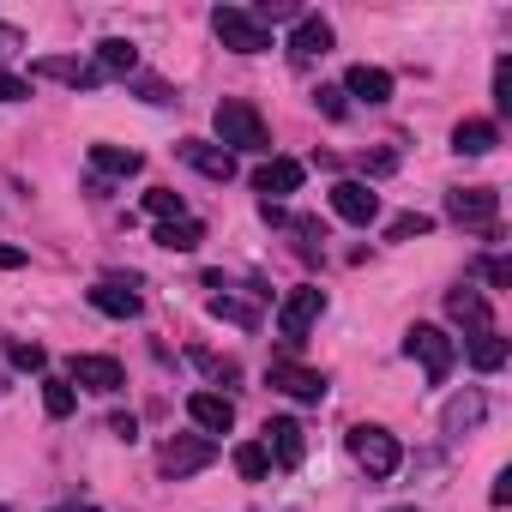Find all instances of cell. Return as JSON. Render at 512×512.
Wrapping results in <instances>:
<instances>
[{
  "instance_id": "cell-1",
  "label": "cell",
  "mask_w": 512,
  "mask_h": 512,
  "mask_svg": "<svg viewBox=\"0 0 512 512\" xmlns=\"http://www.w3.org/2000/svg\"><path fill=\"white\" fill-rule=\"evenodd\" d=\"M211 127H217V145H223L229 157H235V151H247V157H266V151H272V133H266L260 109H253L247 97H223L217 115H211Z\"/></svg>"
},
{
  "instance_id": "cell-2",
  "label": "cell",
  "mask_w": 512,
  "mask_h": 512,
  "mask_svg": "<svg viewBox=\"0 0 512 512\" xmlns=\"http://www.w3.org/2000/svg\"><path fill=\"white\" fill-rule=\"evenodd\" d=\"M344 446H350V458L368 470V482H386L398 464H404V452H398V440L380 428V422H356L350 434H344Z\"/></svg>"
},
{
  "instance_id": "cell-3",
  "label": "cell",
  "mask_w": 512,
  "mask_h": 512,
  "mask_svg": "<svg viewBox=\"0 0 512 512\" xmlns=\"http://www.w3.org/2000/svg\"><path fill=\"white\" fill-rule=\"evenodd\" d=\"M446 217L458 229H482L488 241H500V193L494 187H452L446 193Z\"/></svg>"
},
{
  "instance_id": "cell-4",
  "label": "cell",
  "mask_w": 512,
  "mask_h": 512,
  "mask_svg": "<svg viewBox=\"0 0 512 512\" xmlns=\"http://www.w3.org/2000/svg\"><path fill=\"white\" fill-rule=\"evenodd\" d=\"M404 356L422 362L428 386H446V374H452V362H458V338H446L440 326H410V332H404Z\"/></svg>"
},
{
  "instance_id": "cell-5",
  "label": "cell",
  "mask_w": 512,
  "mask_h": 512,
  "mask_svg": "<svg viewBox=\"0 0 512 512\" xmlns=\"http://www.w3.org/2000/svg\"><path fill=\"white\" fill-rule=\"evenodd\" d=\"M326 314V290L320 284H302V290H290L284 302H278V338L284 344H302L308 332H314V320Z\"/></svg>"
},
{
  "instance_id": "cell-6",
  "label": "cell",
  "mask_w": 512,
  "mask_h": 512,
  "mask_svg": "<svg viewBox=\"0 0 512 512\" xmlns=\"http://www.w3.org/2000/svg\"><path fill=\"white\" fill-rule=\"evenodd\" d=\"M211 458H217V440H211V434H175V440H163V452H157V470H163L169 482H181V476L205 470Z\"/></svg>"
},
{
  "instance_id": "cell-7",
  "label": "cell",
  "mask_w": 512,
  "mask_h": 512,
  "mask_svg": "<svg viewBox=\"0 0 512 512\" xmlns=\"http://www.w3.org/2000/svg\"><path fill=\"white\" fill-rule=\"evenodd\" d=\"M211 31H217L223 49H235V55H266V49H272V31L253 25L247 7H217V13H211Z\"/></svg>"
},
{
  "instance_id": "cell-8",
  "label": "cell",
  "mask_w": 512,
  "mask_h": 512,
  "mask_svg": "<svg viewBox=\"0 0 512 512\" xmlns=\"http://www.w3.org/2000/svg\"><path fill=\"white\" fill-rule=\"evenodd\" d=\"M446 314H452V326H458L464 338H488V332H494V308H488V296L470 290V284L446 290Z\"/></svg>"
},
{
  "instance_id": "cell-9",
  "label": "cell",
  "mask_w": 512,
  "mask_h": 512,
  "mask_svg": "<svg viewBox=\"0 0 512 512\" xmlns=\"http://www.w3.org/2000/svg\"><path fill=\"white\" fill-rule=\"evenodd\" d=\"M266 380H272L278 392H290V398H302V404H320V398L332 392V380H326L320 368H302V362H290V356H278V362L266 368Z\"/></svg>"
},
{
  "instance_id": "cell-10",
  "label": "cell",
  "mask_w": 512,
  "mask_h": 512,
  "mask_svg": "<svg viewBox=\"0 0 512 512\" xmlns=\"http://www.w3.org/2000/svg\"><path fill=\"white\" fill-rule=\"evenodd\" d=\"M31 79H55V85H73V91H97L103 85L97 61H79V55H43V61H31Z\"/></svg>"
},
{
  "instance_id": "cell-11",
  "label": "cell",
  "mask_w": 512,
  "mask_h": 512,
  "mask_svg": "<svg viewBox=\"0 0 512 512\" xmlns=\"http://www.w3.org/2000/svg\"><path fill=\"white\" fill-rule=\"evenodd\" d=\"M260 434H266L260 446H266V458H272L278 470H296V464H302L308 440H302V422H296V416H272V422H266Z\"/></svg>"
},
{
  "instance_id": "cell-12",
  "label": "cell",
  "mask_w": 512,
  "mask_h": 512,
  "mask_svg": "<svg viewBox=\"0 0 512 512\" xmlns=\"http://www.w3.org/2000/svg\"><path fill=\"white\" fill-rule=\"evenodd\" d=\"M175 157H181L187 169H199L205 181H235V157H229L223 145H211V139H181Z\"/></svg>"
},
{
  "instance_id": "cell-13",
  "label": "cell",
  "mask_w": 512,
  "mask_h": 512,
  "mask_svg": "<svg viewBox=\"0 0 512 512\" xmlns=\"http://www.w3.org/2000/svg\"><path fill=\"white\" fill-rule=\"evenodd\" d=\"M284 49H290V61H296V67H308V61L332 55V25H326V19H314V13H302Z\"/></svg>"
},
{
  "instance_id": "cell-14",
  "label": "cell",
  "mask_w": 512,
  "mask_h": 512,
  "mask_svg": "<svg viewBox=\"0 0 512 512\" xmlns=\"http://www.w3.org/2000/svg\"><path fill=\"white\" fill-rule=\"evenodd\" d=\"M332 211H338L344 223H362V229H368V223L380 217V193H374L368 181H338V187H332Z\"/></svg>"
},
{
  "instance_id": "cell-15",
  "label": "cell",
  "mask_w": 512,
  "mask_h": 512,
  "mask_svg": "<svg viewBox=\"0 0 512 512\" xmlns=\"http://www.w3.org/2000/svg\"><path fill=\"white\" fill-rule=\"evenodd\" d=\"M85 296H91V308H97V314H109V320H139V314H145V296H139L133 284H115V278L91 284Z\"/></svg>"
},
{
  "instance_id": "cell-16",
  "label": "cell",
  "mask_w": 512,
  "mask_h": 512,
  "mask_svg": "<svg viewBox=\"0 0 512 512\" xmlns=\"http://www.w3.org/2000/svg\"><path fill=\"white\" fill-rule=\"evenodd\" d=\"M73 386H85V392H121L127 386V368L115 362V356H73Z\"/></svg>"
},
{
  "instance_id": "cell-17",
  "label": "cell",
  "mask_w": 512,
  "mask_h": 512,
  "mask_svg": "<svg viewBox=\"0 0 512 512\" xmlns=\"http://www.w3.org/2000/svg\"><path fill=\"white\" fill-rule=\"evenodd\" d=\"M338 91H344V97H362L368 109H380V103H392V73L362 61V67H350V73H344V85H338Z\"/></svg>"
},
{
  "instance_id": "cell-18",
  "label": "cell",
  "mask_w": 512,
  "mask_h": 512,
  "mask_svg": "<svg viewBox=\"0 0 512 512\" xmlns=\"http://www.w3.org/2000/svg\"><path fill=\"white\" fill-rule=\"evenodd\" d=\"M187 416H193L199 434H229V428H235V404H229L223 392H193V398H187Z\"/></svg>"
},
{
  "instance_id": "cell-19",
  "label": "cell",
  "mask_w": 512,
  "mask_h": 512,
  "mask_svg": "<svg viewBox=\"0 0 512 512\" xmlns=\"http://www.w3.org/2000/svg\"><path fill=\"white\" fill-rule=\"evenodd\" d=\"M253 187L266 193V205H278L284 193H296V187H302V163H296V157H272V163L253 169Z\"/></svg>"
},
{
  "instance_id": "cell-20",
  "label": "cell",
  "mask_w": 512,
  "mask_h": 512,
  "mask_svg": "<svg viewBox=\"0 0 512 512\" xmlns=\"http://www.w3.org/2000/svg\"><path fill=\"white\" fill-rule=\"evenodd\" d=\"M494 145H500V127L482 121V115H470V121L452 127V151H458V157H488Z\"/></svg>"
},
{
  "instance_id": "cell-21",
  "label": "cell",
  "mask_w": 512,
  "mask_h": 512,
  "mask_svg": "<svg viewBox=\"0 0 512 512\" xmlns=\"http://www.w3.org/2000/svg\"><path fill=\"white\" fill-rule=\"evenodd\" d=\"M97 73H103V79H109V73H115V79H139V49H133L127 37H103V43H97Z\"/></svg>"
},
{
  "instance_id": "cell-22",
  "label": "cell",
  "mask_w": 512,
  "mask_h": 512,
  "mask_svg": "<svg viewBox=\"0 0 512 512\" xmlns=\"http://www.w3.org/2000/svg\"><path fill=\"white\" fill-rule=\"evenodd\" d=\"M482 416H488V398H482V392H458V398L440 410V428H446V434H470Z\"/></svg>"
},
{
  "instance_id": "cell-23",
  "label": "cell",
  "mask_w": 512,
  "mask_h": 512,
  "mask_svg": "<svg viewBox=\"0 0 512 512\" xmlns=\"http://www.w3.org/2000/svg\"><path fill=\"white\" fill-rule=\"evenodd\" d=\"M151 241H157V247H169V253H193V247L205 241V229H199V217H169V223H157V229H151Z\"/></svg>"
},
{
  "instance_id": "cell-24",
  "label": "cell",
  "mask_w": 512,
  "mask_h": 512,
  "mask_svg": "<svg viewBox=\"0 0 512 512\" xmlns=\"http://www.w3.org/2000/svg\"><path fill=\"white\" fill-rule=\"evenodd\" d=\"M91 169H97V175H121V181H127V175H139V169H145V157H139V151H127V145H91Z\"/></svg>"
},
{
  "instance_id": "cell-25",
  "label": "cell",
  "mask_w": 512,
  "mask_h": 512,
  "mask_svg": "<svg viewBox=\"0 0 512 512\" xmlns=\"http://www.w3.org/2000/svg\"><path fill=\"white\" fill-rule=\"evenodd\" d=\"M211 314H217V320H229V326H241V332H260V308L241 302V296H229V290H217V296H211Z\"/></svg>"
},
{
  "instance_id": "cell-26",
  "label": "cell",
  "mask_w": 512,
  "mask_h": 512,
  "mask_svg": "<svg viewBox=\"0 0 512 512\" xmlns=\"http://www.w3.org/2000/svg\"><path fill=\"white\" fill-rule=\"evenodd\" d=\"M470 368H482V374L506 368V338H500V332H488V338H470Z\"/></svg>"
},
{
  "instance_id": "cell-27",
  "label": "cell",
  "mask_w": 512,
  "mask_h": 512,
  "mask_svg": "<svg viewBox=\"0 0 512 512\" xmlns=\"http://www.w3.org/2000/svg\"><path fill=\"white\" fill-rule=\"evenodd\" d=\"M235 470H241L247 482H266V470H272L266 446H260V440H241V446H235Z\"/></svg>"
},
{
  "instance_id": "cell-28",
  "label": "cell",
  "mask_w": 512,
  "mask_h": 512,
  "mask_svg": "<svg viewBox=\"0 0 512 512\" xmlns=\"http://www.w3.org/2000/svg\"><path fill=\"white\" fill-rule=\"evenodd\" d=\"M428 229H434L428 211H398V217L386 223V241H416V235H428Z\"/></svg>"
},
{
  "instance_id": "cell-29",
  "label": "cell",
  "mask_w": 512,
  "mask_h": 512,
  "mask_svg": "<svg viewBox=\"0 0 512 512\" xmlns=\"http://www.w3.org/2000/svg\"><path fill=\"white\" fill-rule=\"evenodd\" d=\"M290 19H302V7H296V0H260V7H253V25H260V31H272V25H290Z\"/></svg>"
},
{
  "instance_id": "cell-30",
  "label": "cell",
  "mask_w": 512,
  "mask_h": 512,
  "mask_svg": "<svg viewBox=\"0 0 512 512\" xmlns=\"http://www.w3.org/2000/svg\"><path fill=\"white\" fill-rule=\"evenodd\" d=\"M145 211H151L157 223H169V217H187V199L169 193V187H151V193H145Z\"/></svg>"
},
{
  "instance_id": "cell-31",
  "label": "cell",
  "mask_w": 512,
  "mask_h": 512,
  "mask_svg": "<svg viewBox=\"0 0 512 512\" xmlns=\"http://www.w3.org/2000/svg\"><path fill=\"white\" fill-rule=\"evenodd\" d=\"M73 404H79V398H73V380H43V410H49L55 422L73 416Z\"/></svg>"
},
{
  "instance_id": "cell-32",
  "label": "cell",
  "mask_w": 512,
  "mask_h": 512,
  "mask_svg": "<svg viewBox=\"0 0 512 512\" xmlns=\"http://www.w3.org/2000/svg\"><path fill=\"white\" fill-rule=\"evenodd\" d=\"M187 356H193V362H199V368H205L217 386H235V380H241V368H235L229 356H211V350H187Z\"/></svg>"
},
{
  "instance_id": "cell-33",
  "label": "cell",
  "mask_w": 512,
  "mask_h": 512,
  "mask_svg": "<svg viewBox=\"0 0 512 512\" xmlns=\"http://www.w3.org/2000/svg\"><path fill=\"white\" fill-rule=\"evenodd\" d=\"M7 356H13V368H25V374H43V368H49V350H43V344H7Z\"/></svg>"
},
{
  "instance_id": "cell-34",
  "label": "cell",
  "mask_w": 512,
  "mask_h": 512,
  "mask_svg": "<svg viewBox=\"0 0 512 512\" xmlns=\"http://www.w3.org/2000/svg\"><path fill=\"white\" fill-rule=\"evenodd\" d=\"M494 109H500V115L512 109V61H506V55L494 61Z\"/></svg>"
},
{
  "instance_id": "cell-35",
  "label": "cell",
  "mask_w": 512,
  "mask_h": 512,
  "mask_svg": "<svg viewBox=\"0 0 512 512\" xmlns=\"http://www.w3.org/2000/svg\"><path fill=\"white\" fill-rule=\"evenodd\" d=\"M133 91H139L145 103H157V109H169V103H181V97H175V91H169L163 79H133Z\"/></svg>"
},
{
  "instance_id": "cell-36",
  "label": "cell",
  "mask_w": 512,
  "mask_h": 512,
  "mask_svg": "<svg viewBox=\"0 0 512 512\" xmlns=\"http://www.w3.org/2000/svg\"><path fill=\"white\" fill-rule=\"evenodd\" d=\"M314 103H320L332 121H344V115H350V103H344V91H338V85H320V91H314Z\"/></svg>"
},
{
  "instance_id": "cell-37",
  "label": "cell",
  "mask_w": 512,
  "mask_h": 512,
  "mask_svg": "<svg viewBox=\"0 0 512 512\" xmlns=\"http://www.w3.org/2000/svg\"><path fill=\"white\" fill-rule=\"evenodd\" d=\"M25 97H31V79H19V73L0 67V103H25Z\"/></svg>"
},
{
  "instance_id": "cell-38",
  "label": "cell",
  "mask_w": 512,
  "mask_h": 512,
  "mask_svg": "<svg viewBox=\"0 0 512 512\" xmlns=\"http://www.w3.org/2000/svg\"><path fill=\"white\" fill-rule=\"evenodd\" d=\"M482 278H488L494 290H512V266H506V260H482Z\"/></svg>"
},
{
  "instance_id": "cell-39",
  "label": "cell",
  "mask_w": 512,
  "mask_h": 512,
  "mask_svg": "<svg viewBox=\"0 0 512 512\" xmlns=\"http://www.w3.org/2000/svg\"><path fill=\"white\" fill-rule=\"evenodd\" d=\"M25 266V247H7V241H0V272H19Z\"/></svg>"
},
{
  "instance_id": "cell-40",
  "label": "cell",
  "mask_w": 512,
  "mask_h": 512,
  "mask_svg": "<svg viewBox=\"0 0 512 512\" xmlns=\"http://www.w3.org/2000/svg\"><path fill=\"white\" fill-rule=\"evenodd\" d=\"M109 428H115V434H121V440H127V446H133V440H139V422H133V416H115V422H109Z\"/></svg>"
},
{
  "instance_id": "cell-41",
  "label": "cell",
  "mask_w": 512,
  "mask_h": 512,
  "mask_svg": "<svg viewBox=\"0 0 512 512\" xmlns=\"http://www.w3.org/2000/svg\"><path fill=\"white\" fill-rule=\"evenodd\" d=\"M506 500H512V470L494 476V506H506Z\"/></svg>"
},
{
  "instance_id": "cell-42",
  "label": "cell",
  "mask_w": 512,
  "mask_h": 512,
  "mask_svg": "<svg viewBox=\"0 0 512 512\" xmlns=\"http://www.w3.org/2000/svg\"><path fill=\"white\" fill-rule=\"evenodd\" d=\"M392 163H398V157H392V151H380V157H368V175H392Z\"/></svg>"
},
{
  "instance_id": "cell-43",
  "label": "cell",
  "mask_w": 512,
  "mask_h": 512,
  "mask_svg": "<svg viewBox=\"0 0 512 512\" xmlns=\"http://www.w3.org/2000/svg\"><path fill=\"white\" fill-rule=\"evenodd\" d=\"M19 43H25V37H19L13 25H0V55H7V49H19Z\"/></svg>"
},
{
  "instance_id": "cell-44",
  "label": "cell",
  "mask_w": 512,
  "mask_h": 512,
  "mask_svg": "<svg viewBox=\"0 0 512 512\" xmlns=\"http://www.w3.org/2000/svg\"><path fill=\"white\" fill-rule=\"evenodd\" d=\"M55 512H97L91 500H67V506H55Z\"/></svg>"
},
{
  "instance_id": "cell-45",
  "label": "cell",
  "mask_w": 512,
  "mask_h": 512,
  "mask_svg": "<svg viewBox=\"0 0 512 512\" xmlns=\"http://www.w3.org/2000/svg\"><path fill=\"white\" fill-rule=\"evenodd\" d=\"M392 512H416V506H392Z\"/></svg>"
},
{
  "instance_id": "cell-46",
  "label": "cell",
  "mask_w": 512,
  "mask_h": 512,
  "mask_svg": "<svg viewBox=\"0 0 512 512\" xmlns=\"http://www.w3.org/2000/svg\"><path fill=\"white\" fill-rule=\"evenodd\" d=\"M0 512H7V506H0Z\"/></svg>"
}]
</instances>
